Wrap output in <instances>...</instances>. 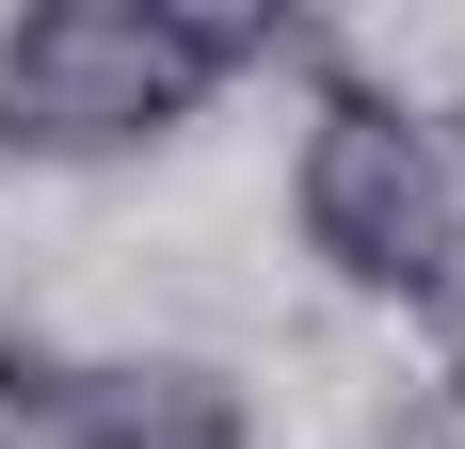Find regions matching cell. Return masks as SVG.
Returning <instances> with one entry per match:
<instances>
[{"instance_id": "1", "label": "cell", "mask_w": 465, "mask_h": 449, "mask_svg": "<svg viewBox=\"0 0 465 449\" xmlns=\"http://www.w3.org/2000/svg\"><path fill=\"white\" fill-rule=\"evenodd\" d=\"M322 48L337 33L289 0H33L0 16V161H144L209 96L273 65L305 81Z\"/></svg>"}, {"instance_id": "2", "label": "cell", "mask_w": 465, "mask_h": 449, "mask_svg": "<svg viewBox=\"0 0 465 449\" xmlns=\"http://www.w3.org/2000/svg\"><path fill=\"white\" fill-rule=\"evenodd\" d=\"M433 224H450V145L433 96H401L385 65L322 48L305 65V129H289V241L353 289V305H433Z\"/></svg>"}, {"instance_id": "3", "label": "cell", "mask_w": 465, "mask_h": 449, "mask_svg": "<svg viewBox=\"0 0 465 449\" xmlns=\"http://www.w3.org/2000/svg\"><path fill=\"white\" fill-rule=\"evenodd\" d=\"M33 449H257V402L209 354H48Z\"/></svg>"}, {"instance_id": "4", "label": "cell", "mask_w": 465, "mask_h": 449, "mask_svg": "<svg viewBox=\"0 0 465 449\" xmlns=\"http://www.w3.org/2000/svg\"><path fill=\"white\" fill-rule=\"evenodd\" d=\"M433 145H450V224H433V305H418V321L465 354V96L433 113Z\"/></svg>"}, {"instance_id": "5", "label": "cell", "mask_w": 465, "mask_h": 449, "mask_svg": "<svg viewBox=\"0 0 465 449\" xmlns=\"http://www.w3.org/2000/svg\"><path fill=\"white\" fill-rule=\"evenodd\" d=\"M33 402H48V337L0 305V449H33Z\"/></svg>"}, {"instance_id": "6", "label": "cell", "mask_w": 465, "mask_h": 449, "mask_svg": "<svg viewBox=\"0 0 465 449\" xmlns=\"http://www.w3.org/2000/svg\"><path fill=\"white\" fill-rule=\"evenodd\" d=\"M370 449H465V354L433 369V385H418V402H401V417H385Z\"/></svg>"}]
</instances>
